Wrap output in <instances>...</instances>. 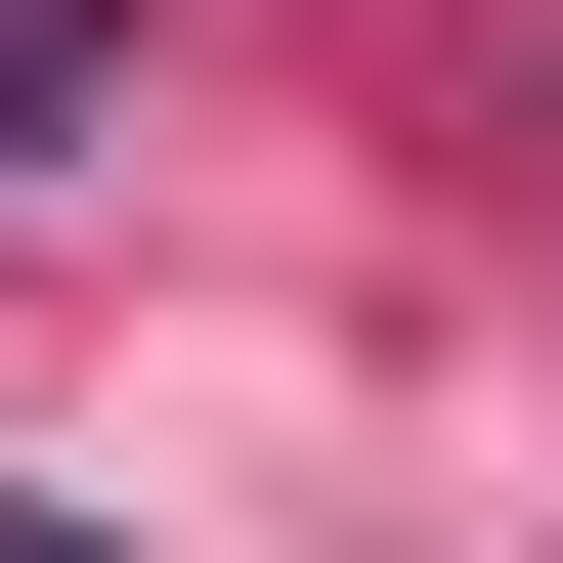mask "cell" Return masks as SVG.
<instances>
[{
	"label": "cell",
	"mask_w": 563,
	"mask_h": 563,
	"mask_svg": "<svg viewBox=\"0 0 563 563\" xmlns=\"http://www.w3.org/2000/svg\"><path fill=\"white\" fill-rule=\"evenodd\" d=\"M87 44H131V0H0V131H87Z\"/></svg>",
	"instance_id": "obj_1"
}]
</instances>
